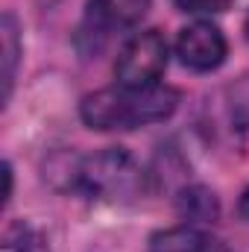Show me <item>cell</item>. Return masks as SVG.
Instances as JSON below:
<instances>
[{"label": "cell", "mask_w": 249, "mask_h": 252, "mask_svg": "<svg viewBox=\"0 0 249 252\" xmlns=\"http://www.w3.org/2000/svg\"><path fill=\"white\" fill-rule=\"evenodd\" d=\"M179 106V91L167 85L150 88H100L79 103V118L91 129H138V126L161 124Z\"/></svg>", "instance_id": "6da1fadb"}, {"label": "cell", "mask_w": 249, "mask_h": 252, "mask_svg": "<svg viewBox=\"0 0 249 252\" xmlns=\"http://www.w3.org/2000/svg\"><path fill=\"white\" fill-rule=\"evenodd\" d=\"M64 185L91 199L129 202L144 190V170L124 147H106L91 156H70L64 164Z\"/></svg>", "instance_id": "7a4b0ae2"}, {"label": "cell", "mask_w": 249, "mask_h": 252, "mask_svg": "<svg viewBox=\"0 0 249 252\" xmlns=\"http://www.w3.org/2000/svg\"><path fill=\"white\" fill-rule=\"evenodd\" d=\"M167 67V41L158 30L135 32L118 53L115 73L126 88H150L158 85V76Z\"/></svg>", "instance_id": "3957f363"}, {"label": "cell", "mask_w": 249, "mask_h": 252, "mask_svg": "<svg viewBox=\"0 0 249 252\" xmlns=\"http://www.w3.org/2000/svg\"><path fill=\"white\" fill-rule=\"evenodd\" d=\"M226 35L220 32V27L208 24V21H196L185 27L176 38V56L182 59L185 67L190 70H214L226 62Z\"/></svg>", "instance_id": "277c9868"}, {"label": "cell", "mask_w": 249, "mask_h": 252, "mask_svg": "<svg viewBox=\"0 0 249 252\" xmlns=\"http://www.w3.org/2000/svg\"><path fill=\"white\" fill-rule=\"evenodd\" d=\"M150 12V0H88V24L97 32L129 30Z\"/></svg>", "instance_id": "5b68a950"}, {"label": "cell", "mask_w": 249, "mask_h": 252, "mask_svg": "<svg viewBox=\"0 0 249 252\" xmlns=\"http://www.w3.org/2000/svg\"><path fill=\"white\" fill-rule=\"evenodd\" d=\"M150 252H229L220 238L199 226H173L150 238Z\"/></svg>", "instance_id": "8992f818"}, {"label": "cell", "mask_w": 249, "mask_h": 252, "mask_svg": "<svg viewBox=\"0 0 249 252\" xmlns=\"http://www.w3.org/2000/svg\"><path fill=\"white\" fill-rule=\"evenodd\" d=\"M176 208H179V214L185 220H193V223H211L220 214L217 196L208 188H202V185H185V188L179 190Z\"/></svg>", "instance_id": "52a82bcc"}, {"label": "cell", "mask_w": 249, "mask_h": 252, "mask_svg": "<svg viewBox=\"0 0 249 252\" xmlns=\"http://www.w3.org/2000/svg\"><path fill=\"white\" fill-rule=\"evenodd\" d=\"M0 41H3V103H6L12 94L18 59H21V35H18V21L12 12H6L0 21Z\"/></svg>", "instance_id": "ba28073f"}, {"label": "cell", "mask_w": 249, "mask_h": 252, "mask_svg": "<svg viewBox=\"0 0 249 252\" xmlns=\"http://www.w3.org/2000/svg\"><path fill=\"white\" fill-rule=\"evenodd\" d=\"M0 252H50L44 232L30 223V220H15L6 232H3V244Z\"/></svg>", "instance_id": "9c48e42d"}, {"label": "cell", "mask_w": 249, "mask_h": 252, "mask_svg": "<svg viewBox=\"0 0 249 252\" xmlns=\"http://www.w3.org/2000/svg\"><path fill=\"white\" fill-rule=\"evenodd\" d=\"M173 6L187 15H220L232 6V0H173Z\"/></svg>", "instance_id": "30bf717a"}, {"label": "cell", "mask_w": 249, "mask_h": 252, "mask_svg": "<svg viewBox=\"0 0 249 252\" xmlns=\"http://www.w3.org/2000/svg\"><path fill=\"white\" fill-rule=\"evenodd\" d=\"M241 214H244V217H249V188L244 190V196H241Z\"/></svg>", "instance_id": "8fae6325"}, {"label": "cell", "mask_w": 249, "mask_h": 252, "mask_svg": "<svg viewBox=\"0 0 249 252\" xmlns=\"http://www.w3.org/2000/svg\"><path fill=\"white\" fill-rule=\"evenodd\" d=\"M244 32H247V38H249V15H247V21H244Z\"/></svg>", "instance_id": "7c38bea8"}]
</instances>
